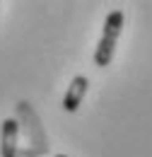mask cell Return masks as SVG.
Wrapping results in <instances>:
<instances>
[{"instance_id": "1", "label": "cell", "mask_w": 152, "mask_h": 157, "mask_svg": "<svg viewBox=\"0 0 152 157\" xmlns=\"http://www.w3.org/2000/svg\"><path fill=\"white\" fill-rule=\"evenodd\" d=\"M121 32H123V12L114 10V12H109V17L104 22L101 36H99V44H97V51H94V65L97 68H106L114 60L116 44H118Z\"/></svg>"}, {"instance_id": "2", "label": "cell", "mask_w": 152, "mask_h": 157, "mask_svg": "<svg viewBox=\"0 0 152 157\" xmlns=\"http://www.w3.org/2000/svg\"><path fill=\"white\" fill-rule=\"evenodd\" d=\"M87 90H89V80L85 78V75H75V78L70 80V85H68V92H65V97H63V109L65 111H77L80 109V104H82V99L87 94Z\"/></svg>"}, {"instance_id": "3", "label": "cell", "mask_w": 152, "mask_h": 157, "mask_svg": "<svg viewBox=\"0 0 152 157\" xmlns=\"http://www.w3.org/2000/svg\"><path fill=\"white\" fill-rule=\"evenodd\" d=\"M17 138H19V123L15 118H5L2 128H0V157L17 155Z\"/></svg>"}, {"instance_id": "4", "label": "cell", "mask_w": 152, "mask_h": 157, "mask_svg": "<svg viewBox=\"0 0 152 157\" xmlns=\"http://www.w3.org/2000/svg\"><path fill=\"white\" fill-rule=\"evenodd\" d=\"M56 157H68V155H56Z\"/></svg>"}]
</instances>
